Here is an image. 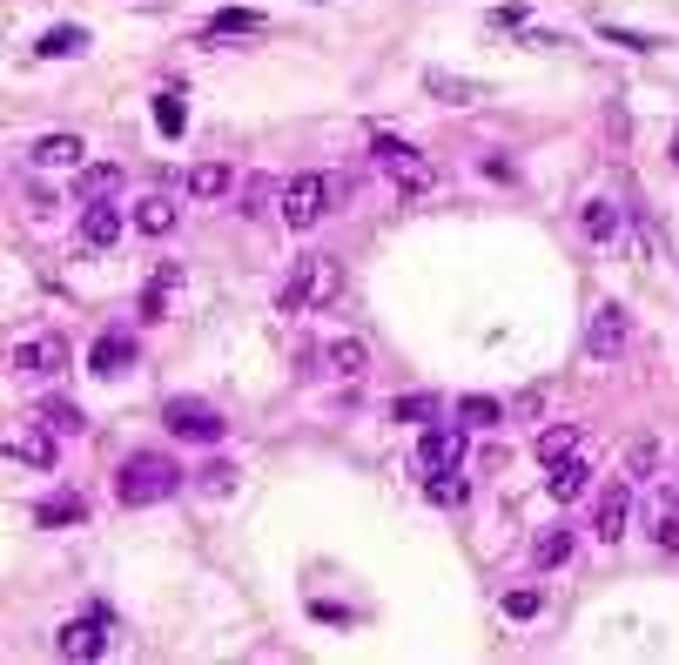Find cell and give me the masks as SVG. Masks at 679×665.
I'll use <instances>...</instances> for the list:
<instances>
[{
  "label": "cell",
  "mask_w": 679,
  "mask_h": 665,
  "mask_svg": "<svg viewBox=\"0 0 679 665\" xmlns=\"http://www.w3.org/2000/svg\"><path fill=\"white\" fill-rule=\"evenodd\" d=\"M176 490H182V464L161 457V451H142V457H128V464L115 471V497H122L128 511L161 505V497H176Z\"/></svg>",
  "instance_id": "1"
},
{
  "label": "cell",
  "mask_w": 679,
  "mask_h": 665,
  "mask_svg": "<svg viewBox=\"0 0 679 665\" xmlns=\"http://www.w3.org/2000/svg\"><path fill=\"white\" fill-rule=\"evenodd\" d=\"M336 289H344V270H336L330 256H296L290 283L276 289V309H283V316H303V309H323V303H336Z\"/></svg>",
  "instance_id": "2"
},
{
  "label": "cell",
  "mask_w": 679,
  "mask_h": 665,
  "mask_svg": "<svg viewBox=\"0 0 679 665\" xmlns=\"http://www.w3.org/2000/svg\"><path fill=\"white\" fill-rule=\"evenodd\" d=\"M330 202H336V176L303 169V176L283 182V222H290V229H316V222L330 215Z\"/></svg>",
  "instance_id": "3"
},
{
  "label": "cell",
  "mask_w": 679,
  "mask_h": 665,
  "mask_svg": "<svg viewBox=\"0 0 679 665\" xmlns=\"http://www.w3.org/2000/svg\"><path fill=\"white\" fill-rule=\"evenodd\" d=\"M161 424L176 431V437H189V444H216V437L229 431L202 397H168V403H161Z\"/></svg>",
  "instance_id": "4"
},
{
  "label": "cell",
  "mask_w": 679,
  "mask_h": 665,
  "mask_svg": "<svg viewBox=\"0 0 679 665\" xmlns=\"http://www.w3.org/2000/svg\"><path fill=\"white\" fill-rule=\"evenodd\" d=\"M377 169H384V176H390L404 196H424V189L438 182V169H431V161H424L417 148H404V141H390V135L377 141Z\"/></svg>",
  "instance_id": "5"
},
{
  "label": "cell",
  "mask_w": 679,
  "mask_h": 665,
  "mask_svg": "<svg viewBox=\"0 0 679 665\" xmlns=\"http://www.w3.org/2000/svg\"><path fill=\"white\" fill-rule=\"evenodd\" d=\"M626 337H633V329H626V309H619V303L592 309V323H585V350H592V357H619Z\"/></svg>",
  "instance_id": "6"
},
{
  "label": "cell",
  "mask_w": 679,
  "mask_h": 665,
  "mask_svg": "<svg viewBox=\"0 0 679 665\" xmlns=\"http://www.w3.org/2000/svg\"><path fill=\"white\" fill-rule=\"evenodd\" d=\"M458 457H464V431H451V424L417 437V471H431V477H438V471H458Z\"/></svg>",
  "instance_id": "7"
},
{
  "label": "cell",
  "mask_w": 679,
  "mask_h": 665,
  "mask_svg": "<svg viewBox=\"0 0 679 665\" xmlns=\"http://www.w3.org/2000/svg\"><path fill=\"white\" fill-rule=\"evenodd\" d=\"M626 518H633V490L626 484H606L599 505H592V531H599V545H613L626 531Z\"/></svg>",
  "instance_id": "8"
},
{
  "label": "cell",
  "mask_w": 679,
  "mask_h": 665,
  "mask_svg": "<svg viewBox=\"0 0 679 665\" xmlns=\"http://www.w3.org/2000/svg\"><path fill=\"white\" fill-rule=\"evenodd\" d=\"M54 652H61V658H102V652H108L102 619H74V625H61V632H54Z\"/></svg>",
  "instance_id": "9"
},
{
  "label": "cell",
  "mask_w": 679,
  "mask_h": 665,
  "mask_svg": "<svg viewBox=\"0 0 679 665\" xmlns=\"http://www.w3.org/2000/svg\"><path fill=\"white\" fill-rule=\"evenodd\" d=\"M34 525H48V531H61V525H88V497H81V490H54V497H41V505H34Z\"/></svg>",
  "instance_id": "10"
},
{
  "label": "cell",
  "mask_w": 679,
  "mask_h": 665,
  "mask_svg": "<svg viewBox=\"0 0 679 665\" xmlns=\"http://www.w3.org/2000/svg\"><path fill=\"white\" fill-rule=\"evenodd\" d=\"M81 148H88L81 135H41L28 148V161H34V169H81Z\"/></svg>",
  "instance_id": "11"
},
{
  "label": "cell",
  "mask_w": 679,
  "mask_h": 665,
  "mask_svg": "<svg viewBox=\"0 0 679 665\" xmlns=\"http://www.w3.org/2000/svg\"><path fill=\"white\" fill-rule=\"evenodd\" d=\"M81 242H88V249H115L122 242V209L115 202H88V215H81Z\"/></svg>",
  "instance_id": "12"
},
{
  "label": "cell",
  "mask_w": 679,
  "mask_h": 665,
  "mask_svg": "<svg viewBox=\"0 0 679 665\" xmlns=\"http://www.w3.org/2000/svg\"><path fill=\"white\" fill-rule=\"evenodd\" d=\"M578 229H585V242H613V235H619V202H613V196H585Z\"/></svg>",
  "instance_id": "13"
},
{
  "label": "cell",
  "mask_w": 679,
  "mask_h": 665,
  "mask_svg": "<svg viewBox=\"0 0 679 665\" xmlns=\"http://www.w3.org/2000/svg\"><path fill=\"white\" fill-rule=\"evenodd\" d=\"M585 484H592V464H585L578 451H572V457H558V464H545V490L558 497V505H565V497H578Z\"/></svg>",
  "instance_id": "14"
},
{
  "label": "cell",
  "mask_w": 679,
  "mask_h": 665,
  "mask_svg": "<svg viewBox=\"0 0 679 665\" xmlns=\"http://www.w3.org/2000/svg\"><path fill=\"white\" fill-rule=\"evenodd\" d=\"M67 363V344L61 337H34V344H14V370H61Z\"/></svg>",
  "instance_id": "15"
},
{
  "label": "cell",
  "mask_w": 679,
  "mask_h": 665,
  "mask_svg": "<svg viewBox=\"0 0 679 665\" xmlns=\"http://www.w3.org/2000/svg\"><path fill=\"white\" fill-rule=\"evenodd\" d=\"M424 88H431L438 102H451V108H471L484 88H478V81H464V74H445V67H431V74H424Z\"/></svg>",
  "instance_id": "16"
},
{
  "label": "cell",
  "mask_w": 679,
  "mask_h": 665,
  "mask_svg": "<svg viewBox=\"0 0 679 665\" xmlns=\"http://www.w3.org/2000/svg\"><path fill=\"white\" fill-rule=\"evenodd\" d=\"M34 54H41V61H61V54L74 61V54H88V28H74V21H67V28H48V34L34 41Z\"/></svg>",
  "instance_id": "17"
},
{
  "label": "cell",
  "mask_w": 679,
  "mask_h": 665,
  "mask_svg": "<svg viewBox=\"0 0 679 665\" xmlns=\"http://www.w3.org/2000/svg\"><path fill=\"white\" fill-rule=\"evenodd\" d=\"M128 222H135L142 235H168V229H176V202H168V196H142V202L128 209Z\"/></svg>",
  "instance_id": "18"
},
{
  "label": "cell",
  "mask_w": 679,
  "mask_h": 665,
  "mask_svg": "<svg viewBox=\"0 0 679 665\" xmlns=\"http://www.w3.org/2000/svg\"><path fill=\"white\" fill-rule=\"evenodd\" d=\"M128 363H135V344H128V337H115V329L88 350V370H95V377H115V370H128Z\"/></svg>",
  "instance_id": "19"
},
{
  "label": "cell",
  "mask_w": 679,
  "mask_h": 665,
  "mask_svg": "<svg viewBox=\"0 0 679 665\" xmlns=\"http://www.w3.org/2000/svg\"><path fill=\"white\" fill-rule=\"evenodd\" d=\"M8 457L28 464V471H48V464H54V437H48V424H41V431H21V437L8 444Z\"/></svg>",
  "instance_id": "20"
},
{
  "label": "cell",
  "mask_w": 679,
  "mask_h": 665,
  "mask_svg": "<svg viewBox=\"0 0 679 665\" xmlns=\"http://www.w3.org/2000/svg\"><path fill=\"white\" fill-rule=\"evenodd\" d=\"M646 531H652V545H666V551H679V497H652V518H646Z\"/></svg>",
  "instance_id": "21"
},
{
  "label": "cell",
  "mask_w": 679,
  "mask_h": 665,
  "mask_svg": "<svg viewBox=\"0 0 679 665\" xmlns=\"http://www.w3.org/2000/svg\"><path fill=\"white\" fill-rule=\"evenodd\" d=\"M229 161H202V169H189V196L196 202H216V196H229Z\"/></svg>",
  "instance_id": "22"
},
{
  "label": "cell",
  "mask_w": 679,
  "mask_h": 665,
  "mask_svg": "<svg viewBox=\"0 0 679 665\" xmlns=\"http://www.w3.org/2000/svg\"><path fill=\"white\" fill-rule=\"evenodd\" d=\"M155 128H161L168 141L189 128V102H182V88H161V95H155Z\"/></svg>",
  "instance_id": "23"
},
{
  "label": "cell",
  "mask_w": 679,
  "mask_h": 665,
  "mask_svg": "<svg viewBox=\"0 0 679 665\" xmlns=\"http://www.w3.org/2000/svg\"><path fill=\"white\" fill-rule=\"evenodd\" d=\"M81 202H108L115 189H122V169H115V161H102V169H81Z\"/></svg>",
  "instance_id": "24"
},
{
  "label": "cell",
  "mask_w": 679,
  "mask_h": 665,
  "mask_svg": "<svg viewBox=\"0 0 679 665\" xmlns=\"http://www.w3.org/2000/svg\"><path fill=\"white\" fill-rule=\"evenodd\" d=\"M182 289V270L168 263V270H155V283H148V296H142V316H168V296Z\"/></svg>",
  "instance_id": "25"
},
{
  "label": "cell",
  "mask_w": 679,
  "mask_h": 665,
  "mask_svg": "<svg viewBox=\"0 0 679 665\" xmlns=\"http://www.w3.org/2000/svg\"><path fill=\"white\" fill-rule=\"evenodd\" d=\"M263 28V14H249V8H222L209 28H202V41H222V34H257Z\"/></svg>",
  "instance_id": "26"
},
{
  "label": "cell",
  "mask_w": 679,
  "mask_h": 665,
  "mask_svg": "<svg viewBox=\"0 0 679 665\" xmlns=\"http://www.w3.org/2000/svg\"><path fill=\"white\" fill-rule=\"evenodd\" d=\"M323 363H330L336 377H364V344H357V337H336V344L323 350Z\"/></svg>",
  "instance_id": "27"
},
{
  "label": "cell",
  "mask_w": 679,
  "mask_h": 665,
  "mask_svg": "<svg viewBox=\"0 0 679 665\" xmlns=\"http://www.w3.org/2000/svg\"><path fill=\"white\" fill-rule=\"evenodd\" d=\"M532 451H539V464H558V457H572V451H578V431H572V424H552V431H539V444H532Z\"/></svg>",
  "instance_id": "28"
},
{
  "label": "cell",
  "mask_w": 679,
  "mask_h": 665,
  "mask_svg": "<svg viewBox=\"0 0 679 665\" xmlns=\"http://www.w3.org/2000/svg\"><path fill=\"white\" fill-rule=\"evenodd\" d=\"M565 558H572V531H558V525H552V531H539V538H532V564H545V571H552V564H565Z\"/></svg>",
  "instance_id": "29"
},
{
  "label": "cell",
  "mask_w": 679,
  "mask_h": 665,
  "mask_svg": "<svg viewBox=\"0 0 679 665\" xmlns=\"http://www.w3.org/2000/svg\"><path fill=\"white\" fill-rule=\"evenodd\" d=\"M458 418H464L471 431H491V424L504 418V403H498V397H458Z\"/></svg>",
  "instance_id": "30"
},
{
  "label": "cell",
  "mask_w": 679,
  "mask_h": 665,
  "mask_svg": "<svg viewBox=\"0 0 679 665\" xmlns=\"http://www.w3.org/2000/svg\"><path fill=\"white\" fill-rule=\"evenodd\" d=\"M276 196H283V182H276V176H257V182L242 189V202H236V209H242V215H270V202H276Z\"/></svg>",
  "instance_id": "31"
},
{
  "label": "cell",
  "mask_w": 679,
  "mask_h": 665,
  "mask_svg": "<svg viewBox=\"0 0 679 665\" xmlns=\"http://www.w3.org/2000/svg\"><path fill=\"white\" fill-rule=\"evenodd\" d=\"M390 418H404V424H431V418H445V403H438V397H397V403H390Z\"/></svg>",
  "instance_id": "32"
},
{
  "label": "cell",
  "mask_w": 679,
  "mask_h": 665,
  "mask_svg": "<svg viewBox=\"0 0 679 665\" xmlns=\"http://www.w3.org/2000/svg\"><path fill=\"white\" fill-rule=\"evenodd\" d=\"M41 424H48V431H67V437H74V431H81V424H88V418H81V410H74V403H61V397H48V403H41Z\"/></svg>",
  "instance_id": "33"
},
{
  "label": "cell",
  "mask_w": 679,
  "mask_h": 665,
  "mask_svg": "<svg viewBox=\"0 0 679 665\" xmlns=\"http://www.w3.org/2000/svg\"><path fill=\"white\" fill-rule=\"evenodd\" d=\"M606 41H619V48H633V54H652V48H659V34H633V28H606Z\"/></svg>",
  "instance_id": "34"
},
{
  "label": "cell",
  "mask_w": 679,
  "mask_h": 665,
  "mask_svg": "<svg viewBox=\"0 0 679 665\" xmlns=\"http://www.w3.org/2000/svg\"><path fill=\"white\" fill-rule=\"evenodd\" d=\"M431 505H464V484L438 471V477H431Z\"/></svg>",
  "instance_id": "35"
},
{
  "label": "cell",
  "mask_w": 679,
  "mask_h": 665,
  "mask_svg": "<svg viewBox=\"0 0 679 665\" xmlns=\"http://www.w3.org/2000/svg\"><path fill=\"white\" fill-rule=\"evenodd\" d=\"M202 490H209V497L236 490V471H229V464H209V471H202Z\"/></svg>",
  "instance_id": "36"
},
{
  "label": "cell",
  "mask_w": 679,
  "mask_h": 665,
  "mask_svg": "<svg viewBox=\"0 0 679 665\" xmlns=\"http://www.w3.org/2000/svg\"><path fill=\"white\" fill-rule=\"evenodd\" d=\"M539 605H545L539 592H512V599H504V612H512V619H539Z\"/></svg>",
  "instance_id": "37"
},
{
  "label": "cell",
  "mask_w": 679,
  "mask_h": 665,
  "mask_svg": "<svg viewBox=\"0 0 679 665\" xmlns=\"http://www.w3.org/2000/svg\"><path fill=\"white\" fill-rule=\"evenodd\" d=\"M652 457H659L652 444H633V457H626V464H633V477H646V471H652Z\"/></svg>",
  "instance_id": "38"
},
{
  "label": "cell",
  "mask_w": 679,
  "mask_h": 665,
  "mask_svg": "<svg viewBox=\"0 0 679 665\" xmlns=\"http://www.w3.org/2000/svg\"><path fill=\"white\" fill-rule=\"evenodd\" d=\"M672 161H679V135H672Z\"/></svg>",
  "instance_id": "39"
}]
</instances>
